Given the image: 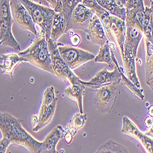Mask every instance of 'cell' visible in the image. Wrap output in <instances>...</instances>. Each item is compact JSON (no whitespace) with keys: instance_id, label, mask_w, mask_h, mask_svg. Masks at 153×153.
<instances>
[{"instance_id":"cell-1","label":"cell","mask_w":153,"mask_h":153,"mask_svg":"<svg viewBox=\"0 0 153 153\" xmlns=\"http://www.w3.org/2000/svg\"><path fill=\"white\" fill-rule=\"evenodd\" d=\"M22 120L11 114L3 112L0 114V130L3 137L8 138L12 144L26 148L30 152L42 153V142H39L28 133L22 125Z\"/></svg>"},{"instance_id":"cell-2","label":"cell","mask_w":153,"mask_h":153,"mask_svg":"<svg viewBox=\"0 0 153 153\" xmlns=\"http://www.w3.org/2000/svg\"><path fill=\"white\" fill-rule=\"evenodd\" d=\"M19 55L35 67L55 75L47 41L45 37H37L27 49L19 53Z\"/></svg>"},{"instance_id":"cell-3","label":"cell","mask_w":153,"mask_h":153,"mask_svg":"<svg viewBox=\"0 0 153 153\" xmlns=\"http://www.w3.org/2000/svg\"><path fill=\"white\" fill-rule=\"evenodd\" d=\"M19 1L28 10L35 25L39 27L40 31L38 32V37H45L47 41L50 39L55 11L31 0Z\"/></svg>"},{"instance_id":"cell-4","label":"cell","mask_w":153,"mask_h":153,"mask_svg":"<svg viewBox=\"0 0 153 153\" xmlns=\"http://www.w3.org/2000/svg\"><path fill=\"white\" fill-rule=\"evenodd\" d=\"M47 43L55 75L61 80L68 81L71 84L81 83V80L74 74L72 69L61 56L58 48V43L51 38L47 40Z\"/></svg>"},{"instance_id":"cell-5","label":"cell","mask_w":153,"mask_h":153,"mask_svg":"<svg viewBox=\"0 0 153 153\" xmlns=\"http://www.w3.org/2000/svg\"><path fill=\"white\" fill-rule=\"evenodd\" d=\"M118 85H108L94 89L93 104L96 110L102 114L110 113L115 103Z\"/></svg>"},{"instance_id":"cell-6","label":"cell","mask_w":153,"mask_h":153,"mask_svg":"<svg viewBox=\"0 0 153 153\" xmlns=\"http://www.w3.org/2000/svg\"><path fill=\"white\" fill-rule=\"evenodd\" d=\"M111 54L113 62L115 65L113 71L110 72L106 68H104L98 72L90 81L84 82L81 80V83L85 85V86L93 90L108 85H118L122 80L120 67L118 65V62L112 50H111Z\"/></svg>"},{"instance_id":"cell-7","label":"cell","mask_w":153,"mask_h":153,"mask_svg":"<svg viewBox=\"0 0 153 153\" xmlns=\"http://www.w3.org/2000/svg\"><path fill=\"white\" fill-rule=\"evenodd\" d=\"M58 50L62 58L73 70L94 59V55L87 51L58 43Z\"/></svg>"},{"instance_id":"cell-8","label":"cell","mask_w":153,"mask_h":153,"mask_svg":"<svg viewBox=\"0 0 153 153\" xmlns=\"http://www.w3.org/2000/svg\"><path fill=\"white\" fill-rule=\"evenodd\" d=\"M10 10L12 18L21 28L38 37V31L35 23L28 10L19 0H10Z\"/></svg>"},{"instance_id":"cell-9","label":"cell","mask_w":153,"mask_h":153,"mask_svg":"<svg viewBox=\"0 0 153 153\" xmlns=\"http://www.w3.org/2000/svg\"><path fill=\"white\" fill-rule=\"evenodd\" d=\"M124 7L126 12V25H131L143 32V0H127Z\"/></svg>"},{"instance_id":"cell-10","label":"cell","mask_w":153,"mask_h":153,"mask_svg":"<svg viewBox=\"0 0 153 153\" xmlns=\"http://www.w3.org/2000/svg\"><path fill=\"white\" fill-rule=\"evenodd\" d=\"M121 132L138 140L146 152L153 153V138L140 131L135 124L127 117H124L123 118Z\"/></svg>"},{"instance_id":"cell-11","label":"cell","mask_w":153,"mask_h":153,"mask_svg":"<svg viewBox=\"0 0 153 153\" xmlns=\"http://www.w3.org/2000/svg\"><path fill=\"white\" fill-rule=\"evenodd\" d=\"M95 13L94 11L79 3L74 8L72 14V29L82 30L86 33L90 22Z\"/></svg>"},{"instance_id":"cell-12","label":"cell","mask_w":153,"mask_h":153,"mask_svg":"<svg viewBox=\"0 0 153 153\" xmlns=\"http://www.w3.org/2000/svg\"><path fill=\"white\" fill-rule=\"evenodd\" d=\"M86 33L87 39L100 47H102L108 41L103 25L96 14L90 22Z\"/></svg>"},{"instance_id":"cell-13","label":"cell","mask_w":153,"mask_h":153,"mask_svg":"<svg viewBox=\"0 0 153 153\" xmlns=\"http://www.w3.org/2000/svg\"><path fill=\"white\" fill-rule=\"evenodd\" d=\"M110 31L114 41L118 44L121 56L124 53V44L126 34V25L125 21L120 18L110 15Z\"/></svg>"},{"instance_id":"cell-14","label":"cell","mask_w":153,"mask_h":153,"mask_svg":"<svg viewBox=\"0 0 153 153\" xmlns=\"http://www.w3.org/2000/svg\"><path fill=\"white\" fill-rule=\"evenodd\" d=\"M121 58L127 78L132 82L137 87L142 88L136 72L135 61V59L136 58L134 56L131 48L126 45H124V53L123 56H121Z\"/></svg>"},{"instance_id":"cell-15","label":"cell","mask_w":153,"mask_h":153,"mask_svg":"<svg viewBox=\"0 0 153 153\" xmlns=\"http://www.w3.org/2000/svg\"><path fill=\"white\" fill-rule=\"evenodd\" d=\"M23 62H27V60L20 56L19 53L1 54L0 56V68L1 74H8L11 79H13L14 69Z\"/></svg>"},{"instance_id":"cell-16","label":"cell","mask_w":153,"mask_h":153,"mask_svg":"<svg viewBox=\"0 0 153 153\" xmlns=\"http://www.w3.org/2000/svg\"><path fill=\"white\" fill-rule=\"evenodd\" d=\"M65 135L61 126H57L45 138L42 142V153H57L56 145Z\"/></svg>"},{"instance_id":"cell-17","label":"cell","mask_w":153,"mask_h":153,"mask_svg":"<svg viewBox=\"0 0 153 153\" xmlns=\"http://www.w3.org/2000/svg\"><path fill=\"white\" fill-rule=\"evenodd\" d=\"M57 102L58 98L56 97L51 104L48 105H41L39 111V115H38L39 121L37 124L33 127V131L34 132H37L42 129L52 120L56 110Z\"/></svg>"},{"instance_id":"cell-18","label":"cell","mask_w":153,"mask_h":153,"mask_svg":"<svg viewBox=\"0 0 153 153\" xmlns=\"http://www.w3.org/2000/svg\"><path fill=\"white\" fill-rule=\"evenodd\" d=\"M12 25L1 20L0 23V45L1 47H10L17 51L20 50V47L14 38L12 32Z\"/></svg>"},{"instance_id":"cell-19","label":"cell","mask_w":153,"mask_h":153,"mask_svg":"<svg viewBox=\"0 0 153 153\" xmlns=\"http://www.w3.org/2000/svg\"><path fill=\"white\" fill-rule=\"evenodd\" d=\"M143 34V32L138 28L131 25H126V34L124 45L131 48L135 58L137 56L138 45Z\"/></svg>"},{"instance_id":"cell-20","label":"cell","mask_w":153,"mask_h":153,"mask_svg":"<svg viewBox=\"0 0 153 153\" xmlns=\"http://www.w3.org/2000/svg\"><path fill=\"white\" fill-rule=\"evenodd\" d=\"M97 3L110 15L114 16L125 21L126 12L125 7L117 0H96Z\"/></svg>"},{"instance_id":"cell-21","label":"cell","mask_w":153,"mask_h":153,"mask_svg":"<svg viewBox=\"0 0 153 153\" xmlns=\"http://www.w3.org/2000/svg\"><path fill=\"white\" fill-rule=\"evenodd\" d=\"M85 87V85L82 83L80 84H71L65 90L66 96L74 100L77 104L81 113H83V97Z\"/></svg>"},{"instance_id":"cell-22","label":"cell","mask_w":153,"mask_h":153,"mask_svg":"<svg viewBox=\"0 0 153 153\" xmlns=\"http://www.w3.org/2000/svg\"><path fill=\"white\" fill-rule=\"evenodd\" d=\"M66 33V22L62 12H56L52 23L50 38L57 42L59 38Z\"/></svg>"},{"instance_id":"cell-23","label":"cell","mask_w":153,"mask_h":153,"mask_svg":"<svg viewBox=\"0 0 153 153\" xmlns=\"http://www.w3.org/2000/svg\"><path fill=\"white\" fill-rule=\"evenodd\" d=\"M111 50L110 42L108 41L102 47H100L98 54L94 59V61L96 62L105 63L110 68L113 69L115 65L113 63Z\"/></svg>"},{"instance_id":"cell-24","label":"cell","mask_w":153,"mask_h":153,"mask_svg":"<svg viewBox=\"0 0 153 153\" xmlns=\"http://www.w3.org/2000/svg\"><path fill=\"white\" fill-rule=\"evenodd\" d=\"M96 153H127L128 150L124 146L117 143L113 141L112 140H109L99 146Z\"/></svg>"},{"instance_id":"cell-25","label":"cell","mask_w":153,"mask_h":153,"mask_svg":"<svg viewBox=\"0 0 153 153\" xmlns=\"http://www.w3.org/2000/svg\"><path fill=\"white\" fill-rule=\"evenodd\" d=\"M0 20H3L10 25L14 20L10 10V0H0Z\"/></svg>"},{"instance_id":"cell-26","label":"cell","mask_w":153,"mask_h":153,"mask_svg":"<svg viewBox=\"0 0 153 153\" xmlns=\"http://www.w3.org/2000/svg\"><path fill=\"white\" fill-rule=\"evenodd\" d=\"M120 71L121 73V79L123 82L124 85L128 88L134 94H135L136 96L139 97L141 100H143L145 99V96L143 93V89L139 88L132 82H131L128 78H127L126 76L124 75L123 71V68L121 67H120Z\"/></svg>"},{"instance_id":"cell-27","label":"cell","mask_w":153,"mask_h":153,"mask_svg":"<svg viewBox=\"0 0 153 153\" xmlns=\"http://www.w3.org/2000/svg\"><path fill=\"white\" fill-rule=\"evenodd\" d=\"M87 120V114L86 113H76L72 118V123L75 128V131L80 129L85 125Z\"/></svg>"},{"instance_id":"cell-28","label":"cell","mask_w":153,"mask_h":153,"mask_svg":"<svg viewBox=\"0 0 153 153\" xmlns=\"http://www.w3.org/2000/svg\"><path fill=\"white\" fill-rule=\"evenodd\" d=\"M55 98L54 87L50 86L46 89L43 94L41 105H48L53 102Z\"/></svg>"},{"instance_id":"cell-29","label":"cell","mask_w":153,"mask_h":153,"mask_svg":"<svg viewBox=\"0 0 153 153\" xmlns=\"http://www.w3.org/2000/svg\"><path fill=\"white\" fill-rule=\"evenodd\" d=\"M145 81L146 85L153 90V65L145 66Z\"/></svg>"},{"instance_id":"cell-30","label":"cell","mask_w":153,"mask_h":153,"mask_svg":"<svg viewBox=\"0 0 153 153\" xmlns=\"http://www.w3.org/2000/svg\"><path fill=\"white\" fill-rule=\"evenodd\" d=\"M145 35V39L148 40L153 45V21L151 20L146 30L143 32Z\"/></svg>"},{"instance_id":"cell-31","label":"cell","mask_w":153,"mask_h":153,"mask_svg":"<svg viewBox=\"0 0 153 153\" xmlns=\"http://www.w3.org/2000/svg\"><path fill=\"white\" fill-rule=\"evenodd\" d=\"M151 7H145L144 12V20H143V32L146 30L151 22Z\"/></svg>"},{"instance_id":"cell-32","label":"cell","mask_w":153,"mask_h":153,"mask_svg":"<svg viewBox=\"0 0 153 153\" xmlns=\"http://www.w3.org/2000/svg\"><path fill=\"white\" fill-rule=\"evenodd\" d=\"M12 144L10 140L5 137H3V138L0 140V152L1 153L6 152L7 148Z\"/></svg>"},{"instance_id":"cell-33","label":"cell","mask_w":153,"mask_h":153,"mask_svg":"<svg viewBox=\"0 0 153 153\" xmlns=\"http://www.w3.org/2000/svg\"><path fill=\"white\" fill-rule=\"evenodd\" d=\"M71 42L72 45L76 47L80 43L81 38L77 34H75L71 37Z\"/></svg>"},{"instance_id":"cell-34","label":"cell","mask_w":153,"mask_h":153,"mask_svg":"<svg viewBox=\"0 0 153 153\" xmlns=\"http://www.w3.org/2000/svg\"><path fill=\"white\" fill-rule=\"evenodd\" d=\"M152 123H153V118L152 117L149 116L146 118V120L145 121V124L147 128L149 129V127L152 126Z\"/></svg>"},{"instance_id":"cell-35","label":"cell","mask_w":153,"mask_h":153,"mask_svg":"<svg viewBox=\"0 0 153 153\" xmlns=\"http://www.w3.org/2000/svg\"><path fill=\"white\" fill-rule=\"evenodd\" d=\"M46 1L50 7L54 10L55 7L56 6L57 0H46Z\"/></svg>"},{"instance_id":"cell-36","label":"cell","mask_w":153,"mask_h":153,"mask_svg":"<svg viewBox=\"0 0 153 153\" xmlns=\"http://www.w3.org/2000/svg\"><path fill=\"white\" fill-rule=\"evenodd\" d=\"M31 1H33L34 2H36L37 3H39V4H41V5H43V6H45L50 7L46 1V0H31Z\"/></svg>"},{"instance_id":"cell-37","label":"cell","mask_w":153,"mask_h":153,"mask_svg":"<svg viewBox=\"0 0 153 153\" xmlns=\"http://www.w3.org/2000/svg\"><path fill=\"white\" fill-rule=\"evenodd\" d=\"M38 121H39V118L37 117L36 115H33L31 120V124L33 126V127H35L37 124Z\"/></svg>"},{"instance_id":"cell-38","label":"cell","mask_w":153,"mask_h":153,"mask_svg":"<svg viewBox=\"0 0 153 153\" xmlns=\"http://www.w3.org/2000/svg\"><path fill=\"white\" fill-rule=\"evenodd\" d=\"M145 134L153 138V123L152 126L148 129V131L146 132H145Z\"/></svg>"},{"instance_id":"cell-39","label":"cell","mask_w":153,"mask_h":153,"mask_svg":"<svg viewBox=\"0 0 153 153\" xmlns=\"http://www.w3.org/2000/svg\"><path fill=\"white\" fill-rule=\"evenodd\" d=\"M148 113L149 114V116L153 118V105H151L148 108Z\"/></svg>"},{"instance_id":"cell-40","label":"cell","mask_w":153,"mask_h":153,"mask_svg":"<svg viewBox=\"0 0 153 153\" xmlns=\"http://www.w3.org/2000/svg\"><path fill=\"white\" fill-rule=\"evenodd\" d=\"M151 1V20L153 21V0H150Z\"/></svg>"},{"instance_id":"cell-41","label":"cell","mask_w":153,"mask_h":153,"mask_svg":"<svg viewBox=\"0 0 153 153\" xmlns=\"http://www.w3.org/2000/svg\"><path fill=\"white\" fill-rule=\"evenodd\" d=\"M117 1L120 3L121 4H123L124 6H125L127 0H117Z\"/></svg>"}]
</instances>
